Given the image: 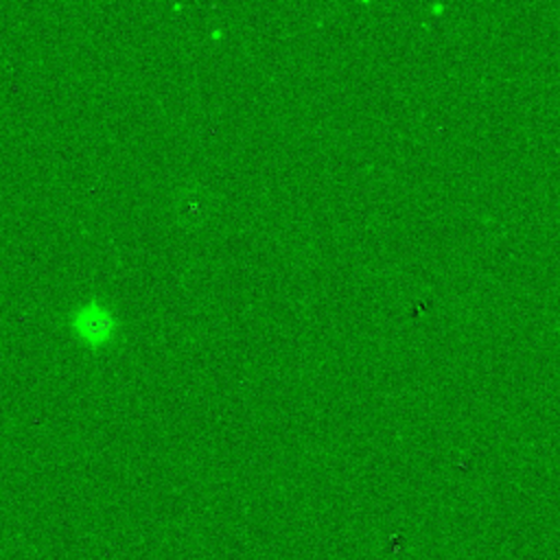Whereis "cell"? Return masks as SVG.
Listing matches in <instances>:
<instances>
[{"label": "cell", "instance_id": "cell-1", "mask_svg": "<svg viewBox=\"0 0 560 560\" xmlns=\"http://www.w3.org/2000/svg\"><path fill=\"white\" fill-rule=\"evenodd\" d=\"M66 330L81 348L98 352L118 339L120 317L107 300L88 295L66 313Z\"/></svg>", "mask_w": 560, "mask_h": 560}]
</instances>
